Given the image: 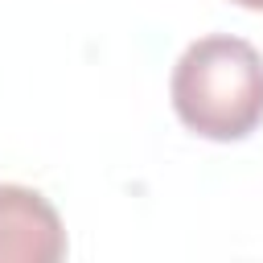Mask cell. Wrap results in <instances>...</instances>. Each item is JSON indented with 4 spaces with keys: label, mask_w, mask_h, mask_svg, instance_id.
I'll return each instance as SVG.
<instances>
[{
    "label": "cell",
    "mask_w": 263,
    "mask_h": 263,
    "mask_svg": "<svg viewBox=\"0 0 263 263\" xmlns=\"http://www.w3.org/2000/svg\"><path fill=\"white\" fill-rule=\"evenodd\" d=\"M168 99L193 136L214 144L247 140L263 123V53L230 33L197 37L173 66Z\"/></svg>",
    "instance_id": "cell-1"
},
{
    "label": "cell",
    "mask_w": 263,
    "mask_h": 263,
    "mask_svg": "<svg viewBox=\"0 0 263 263\" xmlns=\"http://www.w3.org/2000/svg\"><path fill=\"white\" fill-rule=\"evenodd\" d=\"M66 226L45 193L4 181L0 185V263H58L66 259Z\"/></svg>",
    "instance_id": "cell-2"
},
{
    "label": "cell",
    "mask_w": 263,
    "mask_h": 263,
    "mask_svg": "<svg viewBox=\"0 0 263 263\" xmlns=\"http://www.w3.org/2000/svg\"><path fill=\"white\" fill-rule=\"evenodd\" d=\"M230 4H238V8H251V12H263V0H230Z\"/></svg>",
    "instance_id": "cell-3"
}]
</instances>
